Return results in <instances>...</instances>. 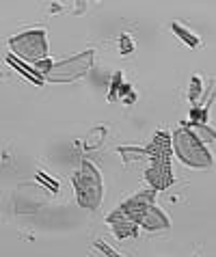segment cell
Returning a JSON list of instances; mask_svg holds the SVG:
<instances>
[{
	"instance_id": "1",
	"label": "cell",
	"mask_w": 216,
	"mask_h": 257,
	"mask_svg": "<svg viewBox=\"0 0 216 257\" xmlns=\"http://www.w3.org/2000/svg\"><path fill=\"white\" fill-rule=\"evenodd\" d=\"M76 186H78V201L84 208H95L102 201V180L99 175L93 171L91 164H82V171L74 177Z\"/></svg>"
},
{
	"instance_id": "2",
	"label": "cell",
	"mask_w": 216,
	"mask_h": 257,
	"mask_svg": "<svg viewBox=\"0 0 216 257\" xmlns=\"http://www.w3.org/2000/svg\"><path fill=\"white\" fill-rule=\"evenodd\" d=\"M175 147H177V154L186 164H192V167H207L212 160L207 152L203 149V145L197 141L192 132L188 130H179L175 134Z\"/></svg>"
},
{
	"instance_id": "3",
	"label": "cell",
	"mask_w": 216,
	"mask_h": 257,
	"mask_svg": "<svg viewBox=\"0 0 216 257\" xmlns=\"http://www.w3.org/2000/svg\"><path fill=\"white\" fill-rule=\"evenodd\" d=\"M11 48H16L18 54H22L24 59H31V61H37L41 56H46V52H48L46 37H43L41 31H33V33L22 35V37L11 39Z\"/></svg>"
},
{
	"instance_id": "4",
	"label": "cell",
	"mask_w": 216,
	"mask_h": 257,
	"mask_svg": "<svg viewBox=\"0 0 216 257\" xmlns=\"http://www.w3.org/2000/svg\"><path fill=\"white\" fill-rule=\"evenodd\" d=\"M151 201H154V190H147V192H141L139 197L130 199V201L121 208L117 214L113 216H128L130 223H141L145 212L151 208Z\"/></svg>"
},
{
	"instance_id": "5",
	"label": "cell",
	"mask_w": 216,
	"mask_h": 257,
	"mask_svg": "<svg viewBox=\"0 0 216 257\" xmlns=\"http://www.w3.org/2000/svg\"><path fill=\"white\" fill-rule=\"evenodd\" d=\"M147 180L151 182L154 188H167L171 184V162L164 160V162H154L151 169H147Z\"/></svg>"
},
{
	"instance_id": "6",
	"label": "cell",
	"mask_w": 216,
	"mask_h": 257,
	"mask_svg": "<svg viewBox=\"0 0 216 257\" xmlns=\"http://www.w3.org/2000/svg\"><path fill=\"white\" fill-rule=\"evenodd\" d=\"M147 154L151 156V160L154 162H164L169 160L171 156V149H169V137L164 132H158L154 141H151V145L147 147Z\"/></svg>"
},
{
	"instance_id": "7",
	"label": "cell",
	"mask_w": 216,
	"mask_h": 257,
	"mask_svg": "<svg viewBox=\"0 0 216 257\" xmlns=\"http://www.w3.org/2000/svg\"><path fill=\"white\" fill-rule=\"evenodd\" d=\"M141 223L145 225L147 229H160V227H167L169 225V220L164 218V214L160 210H156L154 205H151V208L145 212V216H143Z\"/></svg>"
},
{
	"instance_id": "8",
	"label": "cell",
	"mask_w": 216,
	"mask_h": 257,
	"mask_svg": "<svg viewBox=\"0 0 216 257\" xmlns=\"http://www.w3.org/2000/svg\"><path fill=\"white\" fill-rule=\"evenodd\" d=\"M115 233L119 235V238H128V235H136V225L134 223H124V220H117L115 223Z\"/></svg>"
},
{
	"instance_id": "9",
	"label": "cell",
	"mask_w": 216,
	"mask_h": 257,
	"mask_svg": "<svg viewBox=\"0 0 216 257\" xmlns=\"http://www.w3.org/2000/svg\"><path fill=\"white\" fill-rule=\"evenodd\" d=\"M173 28H175V33L179 35V37H182V39H186V41H188V46H197V37H190V35H188V33H186V31H184V28H179L177 24H175V26H173Z\"/></svg>"
},
{
	"instance_id": "10",
	"label": "cell",
	"mask_w": 216,
	"mask_h": 257,
	"mask_svg": "<svg viewBox=\"0 0 216 257\" xmlns=\"http://www.w3.org/2000/svg\"><path fill=\"white\" fill-rule=\"evenodd\" d=\"M134 46H132V41H130L128 35H121V52L128 54V52H132Z\"/></svg>"
},
{
	"instance_id": "11",
	"label": "cell",
	"mask_w": 216,
	"mask_h": 257,
	"mask_svg": "<svg viewBox=\"0 0 216 257\" xmlns=\"http://www.w3.org/2000/svg\"><path fill=\"white\" fill-rule=\"evenodd\" d=\"M95 246L99 248V251H104V253H106L108 257H121L119 253H115V251H113V248H111V246H106V244H104V242H95Z\"/></svg>"
},
{
	"instance_id": "12",
	"label": "cell",
	"mask_w": 216,
	"mask_h": 257,
	"mask_svg": "<svg viewBox=\"0 0 216 257\" xmlns=\"http://www.w3.org/2000/svg\"><path fill=\"white\" fill-rule=\"evenodd\" d=\"M199 89H201V82H199V78H194V80H192V91H190V99H197Z\"/></svg>"
},
{
	"instance_id": "13",
	"label": "cell",
	"mask_w": 216,
	"mask_h": 257,
	"mask_svg": "<svg viewBox=\"0 0 216 257\" xmlns=\"http://www.w3.org/2000/svg\"><path fill=\"white\" fill-rule=\"evenodd\" d=\"M192 119L194 121H205V110H192Z\"/></svg>"
}]
</instances>
